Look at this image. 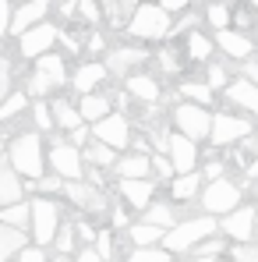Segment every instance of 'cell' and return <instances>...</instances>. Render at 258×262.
Masks as SVG:
<instances>
[{
    "label": "cell",
    "instance_id": "obj_53",
    "mask_svg": "<svg viewBox=\"0 0 258 262\" xmlns=\"http://www.w3.org/2000/svg\"><path fill=\"white\" fill-rule=\"evenodd\" d=\"M159 4H163L167 11H180V7H187L191 0H159Z\"/></svg>",
    "mask_w": 258,
    "mask_h": 262
},
{
    "label": "cell",
    "instance_id": "obj_43",
    "mask_svg": "<svg viewBox=\"0 0 258 262\" xmlns=\"http://www.w3.org/2000/svg\"><path fill=\"white\" fill-rule=\"evenodd\" d=\"M96 252H99L103 259H113V245H110V234H106V230L96 237Z\"/></svg>",
    "mask_w": 258,
    "mask_h": 262
},
{
    "label": "cell",
    "instance_id": "obj_61",
    "mask_svg": "<svg viewBox=\"0 0 258 262\" xmlns=\"http://www.w3.org/2000/svg\"><path fill=\"white\" fill-rule=\"evenodd\" d=\"M255 25H258V18H255Z\"/></svg>",
    "mask_w": 258,
    "mask_h": 262
},
{
    "label": "cell",
    "instance_id": "obj_24",
    "mask_svg": "<svg viewBox=\"0 0 258 262\" xmlns=\"http://www.w3.org/2000/svg\"><path fill=\"white\" fill-rule=\"evenodd\" d=\"M64 195H67L75 206H85V209H99V206H103L99 195H96V188L85 184V181H71V184H64Z\"/></svg>",
    "mask_w": 258,
    "mask_h": 262
},
{
    "label": "cell",
    "instance_id": "obj_2",
    "mask_svg": "<svg viewBox=\"0 0 258 262\" xmlns=\"http://www.w3.org/2000/svg\"><path fill=\"white\" fill-rule=\"evenodd\" d=\"M213 234H216L213 216H195V220L177 223L173 230H167L163 245H167V252H195V248H198L202 241H209Z\"/></svg>",
    "mask_w": 258,
    "mask_h": 262
},
{
    "label": "cell",
    "instance_id": "obj_4",
    "mask_svg": "<svg viewBox=\"0 0 258 262\" xmlns=\"http://www.w3.org/2000/svg\"><path fill=\"white\" fill-rule=\"evenodd\" d=\"M173 121H177V131H180V135H187V138H195V142L213 138V121L216 117L202 103H180V106L173 110Z\"/></svg>",
    "mask_w": 258,
    "mask_h": 262
},
{
    "label": "cell",
    "instance_id": "obj_39",
    "mask_svg": "<svg viewBox=\"0 0 258 262\" xmlns=\"http://www.w3.org/2000/svg\"><path fill=\"white\" fill-rule=\"evenodd\" d=\"M205 21H209L213 29H219V32H223V29H226V21H230V11H226L223 4H213V7L205 11Z\"/></svg>",
    "mask_w": 258,
    "mask_h": 262
},
{
    "label": "cell",
    "instance_id": "obj_6",
    "mask_svg": "<svg viewBox=\"0 0 258 262\" xmlns=\"http://www.w3.org/2000/svg\"><path fill=\"white\" fill-rule=\"evenodd\" d=\"M60 230V206L50 202V199H36L32 202V234H36V245H50Z\"/></svg>",
    "mask_w": 258,
    "mask_h": 262
},
{
    "label": "cell",
    "instance_id": "obj_45",
    "mask_svg": "<svg viewBox=\"0 0 258 262\" xmlns=\"http://www.w3.org/2000/svg\"><path fill=\"white\" fill-rule=\"evenodd\" d=\"M36 188L46 191V195H50V191H64V184H60V177H57V174H53V177H39V184H36Z\"/></svg>",
    "mask_w": 258,
    "mask_h": 262
},
{
    "label": "cell",
    "instance_id": "obj_38",
    "mask_svg": "<svg viewBox=\"0 0 258 262\" xmlns=\"http://www.w3.org/2000/svg\"><path fill=\"white\" fill-rule=\"evenodd\" d=\"M78 18H82L85 25H96V21L103 18V4H96V0H78Z\"/></svg>",
    "mask_w": 258,
    "mask_h": 262
},
{
    "label": "cell",
    "instance_id": "obj_19",
    "mask_svg": "<svg viewBox=\"0 0 258 262\" xmlns=\"http://www.w3.org/2000/svg\"><path fill=\"white\" fill-rule=\"evenodd\" d=\"M29 248V237H25V230L21 227H0V262H7V259H18L21 252Z\"/></svg>",
    "mask_w": 258,
    "mask_h": 262
},
{
    "label": "cell",
    "instance_id": "obj_7",
    "mask_svg": "<svg viewBox=\"0 0 258 262\" xmlns=\"http://www.w3.org/2000/svg\"><path fill=\"white\" fill-rule=\"evenodd\" d=\"M255 124L244 121V117H233V114H216L213 121V145H233V142H248Z\"/></svg>",
    "mask_w": 258,
    "mask_h": 262
},
{
    "label": "cell",
    "instance_id": "obj_52",
    "mask_svg": "<svg viewBox=\"0 0 258 262\" xmlns=\"http://www.w3.org/2000/svg\"><path fill=\"white\" fill-rule=\"evenodd\" d=\"M78 234H82V241H92V245H96V237H99V234H96V230H92V227H88V223H78Z\"/></svg>",
    "mask_w": 258,
    "mask_h": 262
},
{
    "label": "cell",
    "instance_id": "obj_46",
    "mask_svg": "<svg viewBox=\"0 0 258 262\" xmlns=\"http://www.w3.org/2000/svg\"><path fill=\"white\" fill-rule=\"evenodd\" d=\"M152 170H159L163 177L177 174V170H173V160H167V156H152Z\"/></svg>",
    "mask_w": 258,
    "mask_h": 262
},
{
    "label": "cell",
    "instance_id": "obj_35",
    "mask_svg": "<svg viewBox=\"0 0 258 262\" xmlns=\"http://www.w3.org/2000/svg\"><path fill=\"white\" fill-rule=\"evenodd\" d=\"M173 252H167V248H134L128 255V262H170Z\"/></svg>",
    "mask_w": 258,
    "mask_h": 262
},
{
    "label": "cell",
    "instance_id": "obj_11",
    "mask_svg": "<svg viewBox=\"0 0 258 262\" xmlns=\"http://www.w3.org/2000/svg\"><path fill=\"white\" fill-rule=\"evenodd\" d=\"M57 39H60V32H57L53 25H46V21H43V25L29 29L25 36H18V50H21V57H36V60H39Z\"/></svg>",
    "mask_w": 258,
    "mask_h": 262
},
{
    "label": "cell",
    "instance_id": "obj_56",
    "mask_svg": "<svg viewBox=\"0 0 258 262\" xmlns=\"http://www.w3.org/2000/svg\"><path fill=\"white\" fill-rule=\"evenodd\" d=\"M113 223H117V227H128V216H124V209H113Z\"/></svg>",
    "mask_w": 258,
    "mask_h": 262
},
{
    "label": "cell",
    "instance_id": "obj_41",
    "mask_svg": "<svg viewBox=\"0 0 258 262\" xmlns=\"http://www.w3.org/2000/svg\"><path fill=\"white\" fill-rule=\"evenodd\" d=\"M57 85L50 75H43V71H36L32 78H29V96H43V92H50V89Z\"/></svg>",
    "mask_w": 258,
    "mask_h": 262
},
{
    "label": "cell",
    "instance_id": "obj_37",
    "mask_svg": "<svg viewBox=\"0 0 258 262\" xmlns=\"http://www.w3.org/2000/svg\"><path fill=\"white\" fill-rule=\"evenodd\" d=\"M75 230H78V227H71V223H60V230H57V237H53L60 255H67V252L75 248Z\"/></svg>",
    "mask_w": 258,
    "mask_h": 262
},
{
    "label": "cell",
    "instance_id": "obj_58",
    "mask_svg": "<svg viewBox=\"0 0 258 262\" xmlns=\"http://www.w3.org/2000/svg\"><path fill=\"white\" fill-rule=\"evenodd\" d=\"M53 262H71V259H67V255H57V259H53Z\"/></svg>",
    "mask_w": 258,
    "mask_h": 262
},
{
    "label": "cell",
    "instance_id": "obj_54",
    "mask_svg": "<svg viewBox=\"0 0 258 262\" xmlns=\"http://www.w3.org/2000/svg\"><path fill=\"white\" fill-rule=\"evenodd\" d=\"M159 60H163V68H167V71H177V57H173L170 50H167V53H163Z\"/></svg>",
    "mask_w": 258,
    "mask_h": 262
},
{
    "label": "cell",
    "instance_id": "obj_27",
    "mask_svg": "<svg viewBox=\"0 0 258 262\" xmlns=\"http://www.w3.org/2000/svg\"><path fill=\"white\" fill-rule=\"evenodd\" d=\"M128 234H131V241H134L138 248H152V245H159V241L167 237V230L156 227V223H134Z\"/></svg>",
    "mask_w": 258,
    "mask_h": 262
},
{
    "label": "cell",
    "instance_id": "obj_44",
    "mask_svg": "<svg viewBox=\"0 0 258 262\" xmlns=\"http://www.w3.org/2000/svg\"><path fill=\"white\" fill-rule=\"evenodd\" d=\"M219 252H223V245H219V241H213V237H209V241H202V245L195 248V255H209V259H213V255H219Z\"/></svg>",
    "mask_w": 258,
    "mask_h": 262
},
{
    "label": "cell",
    "instance_id": "obj_60",
    "mask_svg": "<svg viewBox=\"0 0 258 262\" xmlns=\"http://www.w3.org/2000/svg\"><path fill=\"white\" fill-rule=\"evenodd\" d=\"M251 4H255V7H258V0H251Z\"/></svg>",
    "mask_w": 258,
    "mask_h": 262
},
{
    "label": "cell",
    "instance_id": "obj_31",
    "mask_svg": "<svg viewBox=\"0 0 258 262\" xmlns=\"http://www.w3.org/2000/svg\"><path fill=\"white\" fill-rule=\"evenodd\" d=\"M85 160H88V163H96V167H113V160H117V149L96 138V145H88V149H85Z\"/></svg>",
    "mask_w": 258,
    "mask_h": 262
},
{
    "label": "cell",
    "instance_id": "obj_29",
    "mask_svg": "<svg viewBox=\"0 0 258 262\" xmlns=\"http://www.w3.org/2000/svg\"><path fill=\"white\" fill-rule=\"evenodd\" d=\"M0 220L7 223V227H29L32 223V206L29 202H14V206H4V213H0Z\"/></svg>",
    "mask_w": 258,
    "mask_h": 262
},
{
    "label": "cell",
    "instance_id": "obj_12",
    "mask_svg": "<svg viewBox=\"0 0 258 262\" xmlns=\"http://www.w3.org/2000/svg\"><path fill=\"white\" fill-rule=\"evenodd\" d=\"M46 11H50V0H25V4L14 11V21H11V32H7V36H25L29 29L43 25Z\"/></svg>",
    "mask_w": 258,
    "mask_h": 262
},
{
    "label": "cell",
    "instance_id": "obj_51",
    "mask_svg": "<svg viewBox=\"0 0 258 262\" xmlns=\"http://www.w3.org/2000/svg\"><path fill=\"white\" fill-rule=\"evenodd\" d=\"M205 177H209V181H219V177H223V163H219V160H213V163L205 167Z\"/></svg>",
    "mask_w": 258,
    "mask_h": 262
},
{
    "label": "cell",
    "instance_id": "obj_13",
    "mask_svg": "<svg viewBox=\"0 0 258 262\" xmlns=\"http://www.w3.org/2000/svg\"><path fill=\"white\" fill-rule=\"evenodd\" d=\"M121 195H124V202L134 206V209H149L152 206V195H156V184L149 177H128V181H121Z\"/></svg>",
    "mask_w": 258,
    "mask_h": 262
},
{
    "label": "cell",
    "instance_id": "obj_59",
    "mask_svg": "<svg viewBox=\"0 0 258 262\" xmlns=\"http://www.w3.org/2000/svg\"><path fill=\"white\" fill-rule=\"evenodd\" d=\"M219 262H233V259H219Z\"/></svg>",
    "mask_w": 258,
    "mask_h": 262
},
{
    "label": "cell",
    "instance_id": "obj_26",
    "mask_svg": "<svg viewBox=\"0 0 258 262\" xmlns=\"http://www.w3.org/2000/svg\"><path fill=\"white\" fill-rule=\"evenodd\" d=\"M198 188H202V174L195 170V174H177L170 184V195L177 202H187V199H195L198 195Z\"/></svg>",
    "mask_w": 258,
    "mask_h": 262
},
{
    "label": "cell",
    "instance_id": "obj_49",
    "mask_svg": "<svg viewBox=\"0 0 258 262\" xmlns=\"http://www.w3.org/2000/svg\"><path fill=\"white\" fill-rule=\"evenodd\" d=\"M75 262H106V259H103V255H99L96 248H88V245H85V248L78 252V259H75Z\"/></svg>",
    "mask_w": 258,
    "mask_h": 262
},
{
    "label": "cell",
    "instance_id": "obj_40",
    "mask_svg": "<svg viewBox=\"0 0 258 262\" xmlns=\"http://www.w3.org/2000/svg\"><path fill=\"white\" fill-rule=\"evenodd\" d=\"M32 114H36V124L43 131H53V121H57V117H53V103H36Z\"/></svg>",
    "mask_w": 258,
    "mask_h": 262
},
{
    "label": "cell",
    "instance_id": "obj_62",
    "mask_svg": "<svg viewBox=\"0 0 258 262\" xmlns=\"http://www.w3.org/2000/svg\"><path fill=\"white\" fill-rule=\"evenodd\" d=\"M255 209H258V206H255Z\"/></svg>",
    "mask_w": 258,
    "mask_h": 262
},
{
    "label": "cell",
    "instance_id": "obj_36",
    "mask_svg": "<svg viewBox=\"0 0 258 262\" xmlns=\"http://www.w3.org/2000/svg\"><path fill=\"white\" fill-rule=\"evenodd\" d=\"M184 96H187L191 103H202V106H205V103H213V85H209V82H205V85H202V82H184Z\"/></svg>",
    "mask_w": 258,
    "mask_h": 262
},
{
    "label": "cell",
    "instance_id": "obj_48",
    "mask_svg": "<svg viewBox=\"0 0 258 262\" xmlns=\"http://www.w3.org/2000/svg\"><path fill=\"white\" fill-rule=\"evenodd\" d=\"M209 85H213V89L226 85V71H223V68H209Z\"/></svg>",
    "mask_w": 258,
    "mask_h": 262
},
{
    "label": "cell",
    "instance_id": "obj_8",
    "mask_svg": "<svg viewBox=\"0 0 258 262\" xmlns=\"http://www.w3.org/2000/svg\"><path fill=\"white\" fill-rule=\"evenodd\" d=\"M50 167H53L57 177L82 181V152H78V145H71V142H53V145H50Z\"/></svg>",
    "mask_w": 258,
    "mask_h": 262
},
{
    "label": "cell",
    "instance_id": "obj_5",
    "mask_svg": "<svg viewBox=\"0 0 258 262\" xmlns=\"http://www.w3.org/2000/svg\"><path fill=\"white\" fill-rule=\"evenodd\" d=\"M202 206H205L209 213H223V216H230L233 209H241V188H237L233 181H226V177L209 181L205 191H202Z\"/></svg>",
    "mask_w": 258,
    "mask_h": 262
},
{
    "label": "cell",
    "instance_id": "obj_57",
    "mask_svg": "<svg viewBox=\"0 0 258 262\" xmlns=\"http://www.w3.org/2000/svg\"><path fill=\"white\" fill-rule=\"evenodd\" d=\"M191 262H213V259H209V255H195Z\"/></svg>",
    "mask_w": 258,
    "mask_h": 262
},
{
    "label": "cell",
    "instance_id": "obj_3",
    "mask_svg": "<svg viewBox=\"0 0 258 262\" xmlns=\"http://www.w3.org/2000/svg\"><path fill=\"white\" fill-rule=\"evenodd\" d=\"M128 32L134 39H159V36H167V32H173L170 11L163 4H142L134 11V18H131Z\"/></svg>",
    "mask_w": 258,
    "mask_h": 262
},
{
    "label": "cell",
    "instance_id": "obj_15",
    "mask_svg": "<svg viewBox=\"0 0 258 262\" xmlns=\"http://www.w3.org/2000/svg\"><path fill=\"white\" fill-rule=\"evenodd\" d=\"M145 60V50L142 46H113L110 57H106V68L113 75H131V68H138Z\"/></svg>",
    "mask_w": 258,
    "mask_h": 262
},
{
    "label": "cell",
    "instance_id": "obj_25",
    "mask_svg": "<svg viewBox=\"0 0 258 262\" xmlns=\"http://www.w3.org/2000/svg\"><path fill=\"white\" fill-rule=\"evenodd\" d=\"M78 110H82V117H85V121L99 124L103 117H110V99H106V96H96V92H88V96H82Z\"/></svg>",
    "mask_w": 258,
    "mask_h": 262
},
{
    "label": "cell",
    "instance_id": "obj_34",
    "mask_svg": "<svg viewBox=\"0 0 258 262\" xmlns=\"http://www.w3.org/2000/svg\"><path fill=\"white\" fill-rule=\"evenodd\" d=\"M209 53H213V43L202 32H187V57L191 60H205Z\"/></svg>",
    "mask_w": 258,
    "mask_h": 262
},
{
    "label": "cell",
    "instance_id": "obj_22",
    "mask_svg": "<svg viewBox=\"0 0 258 262\" xmlns=\"http://www.w3.org/2000/svg\"><path fill=\"white\" fill-rule=\"evenodd\" d=\"M152 170V156L149 152H134V156H121L117 160V177L128 181V177H149Z\"/></svg>",
    "mask_w": 258,
    "mask_h": 262
},
{
    "label": "cell",
    "instance_id": "obj_10",
    "mask_svg": "<svg viewBox=\"0 0 258 262\" xmlns=\"http://www.w3.org/2000/svg\"><path fill=\"white\" fill-rule=\"evenodd\" d=\"M173 160V170L177 174H195L198 170V142L195 138H187V135H170V152H167Z\"/></svg>",
    "mask_w": 258,
    "mask_h": 262
},
{
    "label": "cell",
    "instance_id": "obj_33",
    "mask_svg": "<svg viewBox=\"0 0 258 262\" xmlns=\"http://www.w3.org/2000/svg\"><path fill=\"white\" fill-rule=\"evenodd\" d=\"M29 106V92H11V96H4V106H0V117L4 121H11L14 114H21Z\"/></svg>",
    "mask_w": 258,
    "mask_h": 262
},
{
    "label": "cell",
    "instance_id": "obj_50",
    "mask_svg": "<svg viewBox=\"0 0 258 262\" xmlns=\"http://www.w3.org/2000/svg\"><path fill=\"white\" fill-rule=\"evenodd\" d=\"M88 135H92V131H85V124H82V128H75V131H71V145H85Z\"/></svg>",
    "mask_w": 258,
    "mask_h": 262
},
{
    "label": "cell",
    "instance_id": "obj_55",
    "mask_svg": "<svg viewBox=\"0 0 258 262\" xmlns=\"http://www.w3.org/2000/svg\"><path fill=\"white\" fill-rule=\"evenodd\" d=\"M88 50L99 53V50H103V36H92V39H88Z\"/></svg>",
    "mask_w": 258,
    "mask_h": 262
},
{
    "label": "cell",
    "instance_id": "obj_16",
    "mask_svg": "<svg viewBox=\"0 0 258 262\" xmlns=\"http://www.w3.org/2000/svg\"><path fill=\"white\" fill-rule=\"evenodd\" d=\"M0 202L4 206H14V202H25V184H21V174L4 160L0 167Z\"/></svg>",
    "mask_w": 258,
    "mask_h": 262
},
{
    "label": "cell",
    "instance_id": "obj_30",
    "mask_svg": "<svg viewBox=\"0 0 258 262\" xmlns=\"http://www.w3.org/2000/svg\"><path fill=\"white\" fill-rule=\"evenodd\" d=\"M142 223H156V227H163V230H173V227H177V213H173L170 206H149V209L142 213Z\"/></svg>",
    "mask_w": 258,
    "mask_h": 262
},
{
    "label": "cell",
    "instance_id": "obj_21",
    "mask_svg": "<svg viewBox=\"0 0 258 262\" xmlns=\"http://www.w3.org/2000/svg\"><path fill=\"white\" fill-rule=\"evenodd\" d=\"M128 92L138 99V103H145V106L159 103V82L149 78V75H131L128 78Z\"/></svg>",
    "mask_w": 258,
    "mask_h": 262
},
{
    "label": "cell",
    "instance_id": "obj_47",
    "mask_svg": "<svg viewBox=\"0 0 258 262\" xmlns=\"http://www.w3.org/2000/svg\"><path fill=\"white\" fill-rule=\"evenodd\" d=\"M14 262H46V252H43V248H25Z\"/></svg>",
    "mask_w": 258,
    "mask_h": 262
},
{
    "label": "cell",
    "instance_id": "obj_17",
    "mask_svg": "<svg viewBox=\"0 0 258 262\" xmlns=\"http://www.w3.org/2000/svg\"><path fill=\"white\" fill-rule=\"evenodd\" d=\"M216 46H219L226 57H237V60L251 57V50H255V43H251L244 32H233V29H223V32L216 36Z\"/></svg>",
    "mask_w": 258,
    "mask_h": 262
},
{
    "label": "cell",
    "instance_id": "obj_28",
    "mask_svg": "<svg viewBox=\"0 0 258 262\" xmlns=\"http://www.w3.org/2000/svg\"><path fill=\"white\" fill-rule=\"evenodd\" d=\"M53 117H57V128H64V131H75V128H82L85 124V117H82V110H75V106H67V103H53Z\"/></svg>",
    "mask_w": 258,
    "mask_h": 262
},
{
    "label": "cell",
    "instance_id": "obj_20",
    "mask_svg": "<svg viewBox=\"0 0 258 262\" xmlns=\"http://www.w3.org/2000/svg\"><path fill=\"white\" fill-rule=\"evenodd\" d=\"M226 99L237 103V106H244V110H251V114L258 117V85L251 82V78H241V82L226 85Z\"/></svg>",
    "mask_w": 258,
    "mask_h": 262
},
{
    "label": "cell",
    "instance_id": "obj_32",
    "mask_svg": "<svg viewBox=\"0 0 258 262\" xmlns=\"http://www.w3.org/2000/svg\"><path fill=\"white\" fill-rule=\"evenodd\" d=\"M39 71L50 75V78L60 85V82H64V57H57V53H43V57H39Z\"/></svg>",
    "mask_w": 258,
    "mask_h": 262
},
{
    "label": "cell",
    "instance_id": "obj_1",
    "mask_svg": "<svg viewBox=\"0 0 258 262\" xmlns=\"http://www.w3.org/2000/svg\"><path fill=\"white\" fill-rule=\"evenodd\" d=\"M14 170L21 177H32V181H39L46 170V163H50V156L43 152V138L36 135V131H29V135H18L11 145H7V156H4Z\"/></svg>",
    "mask_w": 258,
    "mask_h": 262
},
{
    "label": "cell",
    "instance_id": "obj_23",
    "mask_svg": "<svg viewBox=\"0 0 258 262\" xmlns=\"http://www.w3.org/2000/svg\"><path fill=\"white\" fill-rule=\"evenodd\" d=\"M106 71H110L106 64H82V68L75 71V78H71V82H75V89H78L82 96H88L92 89H96L99 82H103V78H106Z\"/></svg>",
    "mask_w": 258,
    "mask_h": 262
},
{
    "label": "cell",
    "instance_id": "obj_9",
    "mask_svg": "<svg viewBox=\"0 0 258 262\" xmlns=\"http://www.w3.org/2000/svg\"><path fill=\"white\" fill-rule=\"evenodd\" d=\"M92 135L121 152V149H128V142H131V124H128L124 114H110V117H103L99 124H92Z\"/></svg>",
    "mask_w": 258,
    "mask_h": 262
},
{
    "label": "cell",
    "instance_id": "obj_42",
    "mask_svg": "<svg viewBox=\"0 0 258 262\" xmlns=\"http://www.w3.org/2000/svg\"><path fill=\"white\" fill-rule=\"evenodd\" d=\"M233 262H258V245H248V241H241V245H233Z\"/></svg>",
    "mask_w": 258,
    "mask_h": 262
},
{
    "label": "cell",
    "instance_id": "obj_14",
    "mask_svg": "<svg viewBox=\"0 0 258 262\" xmlns=\"http://www.w3.org/2000/svg\"><path fill=\"white\" fill-rule=\"evenodd\" d=\"M255 223H258V209H233L230 216L223 220V230L233 237V241H251V234H255Z\"/></svg>",
    "mask_w": 258,
    "mask_h": 262
},
{
    "label": "cell",
    "instance_id": "obj_18",
    "mask_svg": "<svg viewBox=\"0 0 258 262\" xmlns=\"http://www.w3.org/2000/svg\"><path fill=\"white\" fill-rule=\"evenodd\" d=\"M138 7H142L138 0H103V18H106L113 29H128Z\"/></svg>",
    "mask_w": 258,
    "mask_h": 262
}]
</instances>
